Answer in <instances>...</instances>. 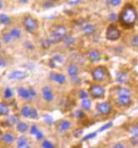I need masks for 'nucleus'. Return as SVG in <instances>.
Masks as SVG:
<instances>
[{
    "label": "nucleus",
    "instance_id": "1",
    "mask_svg": "<svg viewBox=\"0 0 138 148\" xmlns=\"http://www.w3.org/2000/svg\"><path fill=\"white\" fill-rule=\"evenodd\" d=\"M137 19V13L135 8L131 5H126L123 8L122 11L120 13V22L121 25L125 29L131 28L135 25Z\"/></svg>",
    "mask_w": 138,
    "mask_h": 148
},
{
    "label": "nucleus",
    "instance_id": "2",
    "mask_svg": "<svg viewBox=\"0 0 138 148\" xmlns=\"http://www.w3.org/2000/svg\"><path fill=\"white\" fill-rule=\"evenodd\" d=\"M67 30L64 26L62 25H58L55 26L53 29V32L50 35V37L48 38L50 40V44L51 43H59L60 41L63 40V38L66 36Z\"/></svg>",
    "mask_w": 138,
    "mask_h": 148
},
{
    "label": "nucleus",
    "instance_id": "3",
    "mask_svg": "<svg viewBox=\"0 0 138 148\" xmlns=\"http://www.w3.org/2000/svg\"><path fill=\"white\" fill-rule=\"evenodd\" d=\"M121 36V32L120 30L116 28V26L115 25H111L106 30L105 33V38L108 40L111 41H114V40H117Z\"/></svg>",
    "mask_w": 138,
    "mask_h": 148
},
{
    "label": "nucleus",
    "instance_id": "4",
    "mask_svg": "<svg viewBox=\"0 0 138 148\" xmlns=\"http://www.w3.org/2000/svg\"><path fill=\"white\" fill-rule=\"evenodd\" d=\"M106 75V70L104 67H97L92 72V77L96 81H103Z\"/></svg>",
    "mask_w": 138,
    "mask_h": 148
},
{
    "label": "nucleus",
    "instance_id": "5",
    "mask_svg": "<svg viewBox=\"0 0 138 148\" xmlns=\"http://www.w3.org/2000/svg\"><path fill=\"white\" fill-rule=\"evenodd\" d=\"M90 92L94 98H101L105 95V89L100 85H93L90 88Z\"/></svg>",
    "mask_w": 138,
    "mask_h": 148
},
{
    "label": "nucleus",
    "instance_id": "6",
    "mask_svg": "<svg viewBox=\"0 0 138 148\" xmlns=\"http://www.w3.org/2000/svg\"><path fill=\"white\" fill-rule=\"evenodd\" d=\"M24 25L25 26V29L29 31V32H33L36 29L38 28V23L37 21L33 19L31 16H27L25 19V21H24Z\"/></svg>",
    "mask_w": 138,
    "mask_h": 148
},
{
    "label": "nucleus",
    "instance_id": "7",
    "mask_svg": "<svg viewBox=\"0 0 138 148\" xmlns=\"http://www.w3.org/2000/svg\"><path fill=\"white\" fill-rule=\"evenodd\" d=\"M21 114L23 116L27 118H31V119H37L38 112L35 109H32L27 106H24L21 110Z\"/></svg>",
    "mask_w": 138,
    "mask_h": 148
},
{
    "label": "nucleus",
    "instance_id": "8",
    "mask_svg": "<svg viewBox=\"0 0 138 148\" xmlns=\"http://www.w3.org/2000/svg\"><path fill=\"white\" fill-rule=\"evenodd\" d=\"M96 109L101 115H107L111 111V106L109 102H100L97 104Z\"/></svg>",
    "mask_w": 138,
    "mask_h": 148
},
{
    "label": "nucleus",
    "instance_id": "9",
    "mask_svg": "<svg viewBox=\"0 0 138 148\" xmlns=\"http://www.w3.org/2000/svg\"><path fill=\"white\" fill-rule=\"evenodd\" d=\"M28 75L29 74L26 72L16 70V71H13L12 73H10V74L9 75V78L10 80H24Z\"/></svg>",
    "mask_w": 138,
    "mask_h": 148
},
{
    "label": "nucleus",
    "instance_id": "10",
    "mask_svg": "<svg viewBox=\"0 0 138 148\" xmlns=\"http://www.w3.org/2000/svg\"><path fill=\"white\" fill-rule=\"evenodd\" d=\"M88 59L92 63L97 62L100 60V53L96 49H92L88 52Z\"/></svg>",
    "mask_w": 138,
    "mask_h": 148
},
{
    "label": "nucleus",
    "instance_id": "11",
    "mask_svg": "<svg viewBox=\"0 0 138 148\" xmlns=\"http://www.w3.org/2000/svg\"><path fill=\"white\" fill-rule=\"evenodd\" d=\"M42 93H43V97L44 99L48 101V102H50L53 100L54 99V95H53V92L51 90L49 86H44L42 90Z\"/></svg>",
    "mask_w": 138,
    "mask_h": 148
},
{
    "label": "nucleus",
    "instance_id": "12",
    "mask_svg": "<svg viewBox=\"0 0 138 148\" xmlns=\"http://www.w3.org/2000/svg\"><path fill=\"white\" fill-rule=\"evenodd\" d=\"M50 77L53 81H55V82H57L59 84H64L65 82V76L62 74L52 72L50 74Z\"/></svg>",
    "mask_w": 138,
    "mask_h": 148
},
{
    "label": "nucleus",
    "instance_id": "13",
    "mask_svg": "<svg viewBox=\"0 0 138 148\" xmlns=\"http://www.w3.org/2000/svg\"><path fill=\"white\" fill-rule=\"evenodd\" d=\"M117 103L121 106H126L131 104L130 96H119L117 98Z\"/></svg>",
    "mask_w": 138,
    "mask_h": 148
},
{
    "label": "nucleus",
    "instance_id": "14",
    "mask_svg": "<svg viewBox=\"0 0 138 148\" xmlns=\"http://www.w3.org/2000/svg\"><path fill=\"white\" fill-rule=\"evenodd\" d=\"M18 93H19V95L22 98L25 99V100H30V99L32 98V96H31V95L29 93V89H25L24 87H20L18 90Z\"/></svg>",
    "mask_w": 138,
    "mask_h": 148
},
{
    "label": "nucleus",
    "instance_id": "15",
    "mask_svg": "<svg viewBox=\"0 0 138 148\" xmlns=\"http://www.w3.org/2000/svg\"><path fill=\"white\" fill-rule=\"evenodd\" d=\"M30 133L35 136L37 140H41V139L44 137L43 133L38 130V128L35 125H33L31 126V128H30Z\"/></svg>",
    "mask_w": 138,
    "mask_h": 148
},
{
    "label": "nucleus",
    "instance_id": "16",
    "mask_svg": "<svg viewBox=\"0 0 138 148\" xmlns=\"http://www.w3.org/2000/svg\"><path fill=\"white\" fill-rule=\"evenodd\" d=\"M116 81L121 84H125L128 81V75L125 72H119L116 75Z\"/></svg>",
    "mask_w": 138,
    "mask_h": 148
},
{
    "label": "nucleus",
    "instance_id": "17",
    "mask_svg": "<svg viewBox=\"0 0 138 148\" xmlns=\"http://www.w3.org/2000/svg\"><path fill=\"white\" fill-rule=\"evenodd\" d=\"M67 72H68V74H70L71 77H73V76H77L78 72H79V70H78L77 65H75L74 64H70V65L68 66Z\"/></svg>",
    "mask_w": 138,
    "mask_h": 148
},
{
    "label": "nucleus",
    "instance_id": "18",
    "mask_svg": "<svg viewBox=\"0 0 138 148\" xmlns=\"http://www.w3.org/2000/svg\"><path fill=\"white\" fill-rule=\"evenodd\" d=\"M96 27L93 25H86L83 27V32L86 35H91L95 33Z\"/></svg>",
    "mask_w": 138,
    "mask_h": 148
},
{
    "label": "nucleus",
    "instance_id": "19",
    "mask_svg": "<svg viewBox=\"0 0 138 148\" xmlns=\"http://www.w3.org/2000/svg\"><path fill=\"white\" fill-rule=\"evenodd\" d=\"M3 141L5 142V143H7V144H12L13 142L14 141V139H15V137L13 135L12 133H10V132H6L4 135H3Z\"/></svg>",
    "mask_w": 138,
    "mask_h": 148
},
{
    "label": "nucleus",
    "instance_id": "20",
    "mask_svg": "<svg viewBox=\"0 0 138 148\" xmlns=\"http://www.w3.org/2000/svg\"><path fill=\"white\" fill-rule=\"evenodd\" d=\"M18 148H27L29 147V144H28V141L26 139V137L25 136H20L18 140Z\"/></svg>",
    "mask_w": 138,
    "mask_h": 148
},
{
    "label": "nucleus",
    "instance_id": "21",
    "mask_svg": "<svg viewBox=\"0 0 138 148\" xmlns=\"http://www.w3.org/2000/svg\"><path fill=\"white\" fill-rule=\"evenodd\" d=\"M9 113V108L7 104L0 103V115H8Z\"/></svg>",
    "mask_w": 138,
    "mask_h": 148
},
{
    "label": "nucleus",
    "instance_id": "22",
    "mask_svg": "<svg viewBox=\"0 0 138 148\" xmlns=\"http://www.w3.org/2000/svg\"><path fill=\"white\" fill-rule=\"evenodd\" d=\"M59 128H60V131H62V132L63 131H66L67 130H69L70 128V122L68 121H63L60 124Z\"/></svg>",
    "mask_w": 138,
    "mask_h": 148
},
{
    "label": "nucleus",
    "instance_id": "23",
    "mask_svg": "<svg viewBox=\"0 0 138 148\" xmlns=\"http://www.w3.org/2000/svg\"><path fill=\"white\" fill-rule=\"evenodd\" d=\"M0 22H1V24L4 25H9L11 24L10 19L5 13H1L0 14Z\"/></svg>",
    "mask_w": 138,
    "mask_h": 148
},
{
    "label": "nucleus",
    "instance_id": "24",
    "mask_svg": "<svg viewBox=\"0 0 138 148\" xmlns=\"http://www.w3.org/2000/svg\"><path fill=\"white\" fill-rule=\"evenodd\" d=\"M117 94L119 96H130L131 90L125 87H120L117 90Z\"/></svg>",
    "mask_w": 138,
    "mask_h": 148
},
{
    "label": "nucleus",
    "instance_id": "25",
    "mask_svg": "<svg viewBox=\"0 0 138 148\" xmlns=\"http://www.w3.org/2000/svg\"><path fill=\"white\" fill-rule=\"evenodd\" d=\"M9 34L11 35L13 38H19L21 37V31H20L18 28L13 29L12 30L10 31Z\"/></svg>",
    "mask_w": 138,
    "mask_h": 148
},
{
    "label": "nucleus",
    "instance_id": "26",
    "mask_svg": "<svg viewBox=\"0 0 138 148\" xmlns=\"http://www.w3.org/2000/svg\"><path fill=\"white\" fill-rule=\"evenodd\" d=\"M17 130L21 132V133H24L27 130H28V125L25 122H19L17 125Z\"/></svg>",
    "mask_w": 138,
    "mask_h": 148
},
{
    "label": "nucleus",
    "instance_id": "27",
    "mask_svg": "<svg viewBox=\"0 0 138 148\" xmlns=\"http://www.w3.org/2000/svg\"><path fill=\"white\" fill-rule=\"evenodd\" d=\"M81 106L85 110H90L91 107V101L88 99H84L81 101Z\"/></svg>",
    "mask_w": 138,
    "mask_h": 148
},
{
    "label": "nucleus",
    "instance_id": "28",
    "mask_svg": "<svg viewBox=\"0 0 138 148\" xmlns=\"http://www.w3.org/2000/svg\"><path fill=\"white\" fill-rule=\"evenodd\" d=\"M63 41H64V43L66 45L70 46V45H72V44H74L75 39L71 37V36H67V35H66L65 37L63 38Z\"/></svg>",
    "mask_w": 138,
    "mask_h": 148
},
{
    "label": "nucleus",
    "instance_id": "29",
    "mask_svg": "<svg viewBox=\"0 0 138 148\" xmlns=\"http://www.w3.org/2000/svg\"><path fill=\"white\" fill-rule=\"evenodd\" d=\"M18 121H19L18 116H16V115H12V116H10L9 119L7 121V123L9 124V125H14V124L18 123Z\"/></svg>",
    "mask_w": 138,
    "mask_h": 148
},
{
    "label": "nucleus",
    "instance_id": "30",
    "mask_svg": "<svg viewBox=\"0 0 138 148\" xmlns=\"http://www.w3.org/2000/svg\"><path fill=\"white\" fill-rule=\"evenodd\" d=\"M130 132L132 136H138V125H131L130 128Z\"/></svg>",
    "mask_w": 138,
    "mask_h": 148
},
{
    "label": "nucleus",
    "instance_id": "31",
    "mask_svg": "<svg viewBox=\"0 0 138 148\" xmlns=\"http://www.w3.org/2000/svg\"><path fill=\"white\" fill-rule=\"evenodd\" d=\"M13 39V37L11 36V35L9 33H5L3 35V40L5 42V43H9L11 42Z\"/></svg>",
    "mask_w": 138,
    "mask_h": 148
},
{
    "label": "nucleus",
    "instance_id": "32",
    "mask_svg": "<svg viewBox=\"0 0 138 148\" xmlns=\"http://www.w3.org/2000/svg\"><path fill=\"white\" fill-rule=\"evenodd\" d=\"M42 147H43V148H54V146L53 145V143L50 141H47V140L43 141Z\"/></svg>",
    "mask_w": 138,
    "mask_h": 148
},
{
    "label": "nucleus",
    "instance_id": "33",
    "mask_svg": "<svg viewBox=\"0 0 138 148\" xmlns=\"http://www.w3.org/2000/svg\"><path fill=\"white\" fill-rule=\"evenodd\" d=\"M12 96H13L12 90H11L9 87L6 88L5 91H4V97H5L6 99H9L11 98Z\"/></svg>",
    "mask_w": 138,
    "mask_h": 148
},
{
    "label": "nucleus",
    "instance_id": "34",
    "mask_svg": "<svg viewBox=\"0 0 138 148\" xmlns=\"http://www.w3.org/2000/svg\"><path fill=\"white\" fill-rule=\"evenodd\" d=\"M41 45L44 49H48L50 45V42L49 39H42L41 40Z\"/></svg>",
    "mask_w": 138,
    "mask_h": 148
},
{
    "label": "nucleus",
    "instance_id": "35",
    "mask_svg": "<svg viewBox=\"0 0 138 148\" xmlns=\"http://www.w3.org/2000/svg\"><path fill=\"white\" fill-rule=\"evenodd\" d=\"M44 121L46 122V123L50 124H53L54 122V120H53V118L50 116V115H44Z\"/></svg>",
    "mask_w": 138,
    "mask_h": 148
},
{
    "label": "nucleus",
    "instance_id": "36",
    "mask_svg": "<svg viewBox=\"0 0 138 148\" xmlns=\"http://www.w3.org/2000/svg\"><path fill=\"white\" fill-rule=\"evenodd\" d=\"M88 93L86 91H85V90H81V91H80L79 92V96H80V98L82 99V100H84V99H87L88 98Z\"/></svg>",
    "mask_w": 138,
    "mask_h": 148
},
{
    "label": "nucleus",
    "instance_id": "37",
    "mask_svg": "<svg viewBox=\"0 0 138 148\" xmlns=\"http://www.w3.org/2000/svg\"><path fill=\"white\" fill-rule=\"evenodd\" d=\"M108 2L111 6L115 7V6H118L121 3V0H108Z\"/></svg>",
    "mask_w": 138,
    "mask_h": 148
},
{
    "label": "nucleus",
    "instance_id": "38",
    "mask_svg": "<svg viewBox=\"0 0 138 148\" xmlns=\"http://www.w3.org/2000/svg\"><path fill=\"white\" fill-rule=\"evenodd\" d=\"M112 122H109V123L105 124V125H103L101 128H100V130H99V131H104L105 130H107V129H109L110 127H111L112 126Z\"/></svg>",
    "mask_w": 138,
    "mask_h": 148
},
{
    "label": "nucleus",
    "instance_id": "39",
    "mask_svg": "<svg viewBox=\"0 0 138 148\" xmlns=\"http://www.w3.org/2000/svg\"><path fill=\"white\" fill-rule=\"evenodd\" d=\"M75 116L77 117V118H83L84 116H85V114H84V112L81 111V110H78V111H75Z\"/></svg>",
    "mask_w": 138,
    "mask_h": 148
},
{
    "label": "nucleus",
    "instance_id": "40",
    "mask_svg": "<svg viewBox=\"0 0 138 148\" xmlns=\"http://www.w3.org/2000/svg\"><path fill=\"white\" fill-rule=\"evenodd\" d=\"M96 132H93V133H90V134H89L87 136H86L84 138H83V141H87V140H90V139H92V138H94V137H96Z\"/></svg>",
    "mask_w": 138,
    "mask_h": 148
},
{
    "label": "nucleus",
    "instance_id": "41",
    "mask_svg": "<svg viewBox=\"0 0 138 148\" xmlns=\"http://www.w3.org/2000/svg\"><path fill=\"white\" fill-rule=\"evenodd\" d=\"M131 44L135 47H138V35H136L135 37H133L131 40Z\"/></svg>",
    "mask_w": 138,
    "mask_h": 148
},
{
    "label": "nucleus",
    "instance_id": "42",
    "mask_svg": "<svg viewBox=\"0 0 138 148\" xmlns=\"http://www.w3.org/2000/svg\"><path fill=\"white\" fill-rule=\"evenodd\" d=\"M54 61L53 62H58V63H63V57L60 56V55H56L54 58Z\"/></svg>",
    "mask_w": 138,
    "mask_h": 148
},
{
    "label": "nucleus",
    "instance_id": "43",
    "mask_svg": "<svg viewBox=\"0 0 138 148\" xmlns=\"http://www.w3.org/2000/svg\"><path fill=\"white\" fill-rule=\"evenodd\" d=\"M109 19H110V20H111V22H114V21H115V20H116V19H117V16H116V14H115V13H111V14L110 15Z\"/></svg>",
    "mask_w": 138,
    "mask_h": 148
},
{
    "label": "nucleus",
    "instance_id": "44",
    "mask_svg": "<svg viewBox=\"0 0 138 148\" xmlns=\"http://www.w3.org/2000/svg\"><path fill=\"white\" fill-rule=\"evenodd\" d=\"M82 132H83V131H82L81 129L76 130L75 132H74V136H75V137H78V136H80L82 134Z\"/></svg>",
    "mask_w": 138,
    "mask_h": 148
},
{
    "label": "nucleus",
    "instance_id": "45",
    "mask_svg": "<svg viewBox=\"0 0 138 148\" xmlns=\"http://www.w3.org/2000/svg\"><path fill=\"white\" fill-rule=\"evenodd\" d=\"M71 80H72V81L75 83V84H80V80L79 79V78H77V76H73V77H71Z\"/></svg>",
    "mask_w": 138,
    "mask_h": 148
},
{
    "label": "nucleus",
    "instance_id": "46",
    "mask_svg": "<svg viewBox=\"0 0 138 148\" xmlns=\"http://www.w3.org/2000/svg\"><path fill=\"white\" fill-rule=\"evenodd\" d=\"M25 47L27 48V49H32L34 47H33V44L29 42V41H27L26 43L25 44Z\"/></svg>",
    "mask_w": 138,
    "mask_h": 148
},
{
    "label": "nucleus",
    "instance_id": "47",
    "mask_svg": "<svg viewBox=\"0 0 138 148\" xmlns=\"http://www.w3.org/2000/svg\"><path fill=\"white\" fill-rule=\"evenodd\" d=\"M6 64H7V62L6 60L3 59V58H0V67H4L5 65H6Z\"/></svg>",
    "mask_w": 138,
    "mask_h": 148
},
{
    "label": "nucleus",
    "instance_id": "48",
    "mask_svg": "<svg viewBox=\"0 0 138 148\" xmlns=\"http://www.w3.org/2000/svg\"><path fill=\"white\" fill-rule=\"evenodd\" d=\"M29 93H30V95H31L32 98H33V97H34V96H36V92H35V90H34L33 88H29Z\"/></svg>",
    "mask_w": 138,
    "mask_h": 148
},
{
    "label": "nucleus",
    "instance_id": "49",
    "mask_svg": "<svg viewBox=\"0 0 138 148\" xmlns=\"http://www.w3.org/2000/svg\"><path fill=\"white\" fill-rule=\"evenodd\" d=\"M113 148H126L123 145V144H121V143H117V144H115L114 147H113Z\"/></svg>",
    "mask_w": 138,
    "mask_h": 148
},
{
    "label": "nucleus",
    "instance_id": "50",
    "mask_svg": "<svg viewBox=\"0 0 138 148\" xmlns=\"http://www.w3.org/2000/svg\"><path fill=\"white\" fill-rule=\"evenodd\" d=\"M19 2L22 3H27L29 2V0H19Z\"/></svg>",
    "mask_w": 138,
    "mask_h": 148
},
{
    "label": "nucleus",
    "instance_id": "51",
    "mask_svg": "<svg viewBox=\"0 0 138 148\" xmlns=\"http://www.w3.org/2000/svg\"><path fill=\"white\" fill-rule=\"evenodd\" d=\"M2 138H3V133H2V131H0V141H1V140H2Z\"/></svg>",
    "mask_w": 138,
    "mask_h": 148
},
{
    "label": "nucleus",
    "instance_id": "52",
    "mask_svg": "<svg viewBox=\"0 0 138 148\" xmlns=\"http://www.w3.org/2000/svg\"><path fill=\"white\" fill-rule=\"evenodd\" d=\"M3 8V2H2V0H0V9H2Z\"/></svg>",
    "mask_w": 138,
    "mask_h": 148
},
{
    "label": "nucleus",
    "instance_id": "53",
    "mask_svg": "<svg viewBox=\"0 0 138 148\" xmlns=\"http://www.w3.org/2000/svg\"><path fill=\"white\" fill-rule=\"evenodd\" d=\"M27 148H32V147H29H29H27Z\"/></svg>",
    "mask_w": 138,
    "mask_h": 148
},
{
    "label": "nucleus",
    "instance_id": "54",
    "mask_svg": "<svg viewBox=\"0 0 138 148\" xmlns=\"http://www.w3.org/2000/svg\"><path fill=\"white\" fill-rule=\"evenodd\" d=\"M49 1H54V0H49Z\"/></svg>",
    "mask_w": 138,
    "mask_h": 148
}]
</instances>
